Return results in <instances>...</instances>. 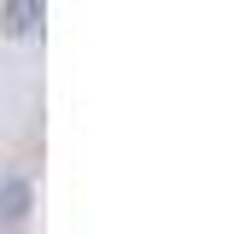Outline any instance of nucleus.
<instances>
[{
    "instance_id": "f257e3e1",
    "label": "nucleus",
    "mask_w": 252,
    "mask_h": 234,
    "mask_svg": "<svg viewBox=\"0 0 252 234\" xmlns=\"http://www.w3.org/2000/svg\"><path fill=\"white\" fill-rule=\"evenodd\" d=\"M0 217H6V223L30 217V181H24V176H12V181L0 187Z\"/></svg>"
}]
</instances>
